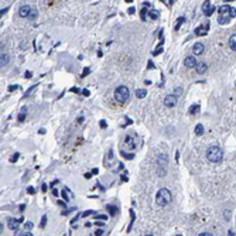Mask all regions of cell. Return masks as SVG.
<instances>
[{
    "instance_id": "6da1fadb",
    "label": "cell",
    "mask_w": 236,
    "mask_h": 236,
    "mask_svg": "<svg viewBox=\"0 0 236 236\" xmlns=\"http://www.w3.org/2000/svg\"><path fill=\"white\" fill-rule=\"evenodd\" d=\"M219 14H218V23L219 24H228L231 19L236 17V9H233L229 4H224L219 7Z\"/></svg>"
},
{
    "instance_id": "7a4b0ae2",
    "label": "cell",
    "mask_w": 236,
    "mask_h": 236,
    "mask_svg": "<svg viewBox=\"0 0 236 236\" xmlns=\"http://www.w3.org/2000/svg\"><path fill=\"white\" fill-rule=\"evenodd\" d=\"M207 159L211 161V163H219V161H222V159H224V151H222V149L218 146H212L208 149L207 151Z\"/></svg>"
},
{
    "instance_id": "3957f363",
    "label": "cell",
    "mask_w": 236,
    "mask_h": 236,
    "mask_svg": "<svg viewBox=\"0 0 236 236\" xmlns=\"http://www.w3.org/2000/svg\"><path fill=\"white\" fill-rule=\"evenodd\" d=\"M156 202L159 207H167L168 204L171 202V192L168 191L167 188H161L157 195H156Z\"/></svg>"
},
{
    "instance_id": "277c9868",
    "label": "cell",
    "mask_w": 236,
    "mask_h": 236,
    "mask_svg": "<svg viewBox=\"0 0 236 236\" xmlns=\"http://www.w3.org/2000/svg\"><path fill=\"white\" fill-rule=\"evenodd\" d=\"M130 98V92H129V88L127 86H119L118 89L115 91V99L120 103H125V102L129 101Z\"/></svg>"
},
{
    "instance_id": "5b68a950",
    "label": "cell",
    "mask_w": 236,
    "mask_h": 236,
    "mask_svg": "<svg viewBox=\"0 0 236 236\" xmlns=\"http://www.w3.org/2000/svg\"><path fill=\"white\" fill-rule=\"evenodd\" d=\"M202 12L205 16H212V13L215 12V7L212 6L211 2H204L202 4Z\"/></svg>"
},
{
    "instance_id": "8992f818",
    "label": "cell",
    "mask_w": 236,
    "mask_h": 236,
    "mask_svg": "<svg viewBox=\"0 0 236 236\" xmlns=\"http://www.w3.org/2000/svg\"><path fill=\"white\" fill-rule=\"evenodd\" d=\"M164 105L167 106V108H174L177 105V96L175 95H167L164 98Z\"/></svg>"
},
{
    "instance_id": "52a82bcc",
    "label": "cell",
    "mask_w": 236,
    "mask_h": 236,
    "mask_svg": "<svg viewBox=\"0 0 236 236\" xmlns=\"http://www.w3.org/2000/svg\"><path fill=\"white\" fill-rule=\"evenodd\" d=\"M31 10H33V9L30 7L29 4H23L20 7V10H19V14H20V17H27V19H29Z\"/></svg>"
},
{
    "instance_id": "ba28073f",
    "label": "cell",
    "mask_w": 236,
    "mask_h": 236,
    "mask_svg": "<svg viewBox=\"0 0 236 236\" xmlns=\"http://www.w3.org/2000/svg\"><path fill=\"white\" fill-rule=\"evenodd\" d=\"M197 60H195V57H187L185 60H184V65L187 67V68H194V67H197Z\"/></svg>"
},
{
    "instance_id": "9c48e42d",
    "label": "cell",
    "mask_w": 236,
    "mask_h": 236,
    "mask_svg": "<svg viewBox=\"0 0 236 236\" xmlns=\"http://www.w3.org/2000/svg\"><path fill=\"white\" fill-rule=\"evenodd\" d=\"M204 51H205V47H204L202 43H197V44L192 47L194 55H201V54H204Z\"/></svg>"
},
{
    "instance_id": "30bf717a",
    "label": "cell",
    "mask_w": 236,
    "mask_h": 236,
    "mask_svg": "<svg viewBox=\"0 0 236 236\" xmlns=\"http://www.w3.org/2000/svg\"><path fill=\"white\" fill-rule=\"evenodd\" d=\"M208 30H209V26H200V27H197L195 29V34L197 36H200V37H202V36H207V33H208Z\"/></svg>"
},
{
    "instance_id": "8fae6325",
    "label": "cell",
    "mask_w": 236,
    "mask_h": 236,
    "mask_svg": "<svg viewBox=\"0 0 236 236\" xmlns=\"http://www.w3.org/2000/svg\"><path fill=\"white\" fill-rule=\"evenodd\" d=\"M112 157H113V151L108 150V153H106V156H105V161H103L105 167H110V164H112Z\"/></svg>"
},
{
    "instance_id": "7c38bea8",
    "label": "cell",
    "mask_w": 236,
    "mask_h": 236,
    "mask_svg": "<svg viewBox=\"0 0 236 236\" xmlns=\"http://www.w3.org/2000/svg\"><path fill=\"white\" fill-rule=\"evenodd\" d=\"M195 69H197V72L200 74V75H202V74L207 72L208 67H207V64H205V62H198V64H197V67H195Z\"/></svg>"
},
{
    "instance_id": "4fadbf2b",
    "label": "cell",
    "mask_w": 236,
    "mask_h": 236,
    "mask_svg": "<svg viewBox=\"0 0 236 236\" xmlns=\"http://www.w3.org/2000/svg\"><path fill=\"white\" fill-rule=\"evenodd\" d=\"M125 144H126L129 149H136V142H135V139H133V137H126Z\"/></svg>"
},
{
    "instance_id": "5bb4252c",
    "label": "cell",
    "mask_w": 236,
    "mask_h": 236,
    "mask_svg": "<svg viewBox=\"0 0 236 236\" xmlns=\"http://www.w3.org/2000/svg\"><path fill=\"white\" fill-rule=\"evenodd\" d=\"M9 58L10 57H9L7 54H2V57H0V65H2V68L9 64Z\"/></svg>"
},
{
    "instance_id": "9a60e30c",
    "label": "cell",
    "mask_w": 236,
    "mask_h": 236,
    "mask_svg": "<svg viewBox=\"0 0 236 236\" xmlns=\"http://www.w3.org/2000/svg\"><path fill=\"white\" fill-rule=\"evenodd\" d=\"M229 47H231L233 51H236V34H233V36L229 38Z\"/></svg>"
},
{
    "instance_id": "2e32d148",
    "label": "cell",
    "mask_w": 236,
    "mask_h": 236,
    "mask_svg": "<svg viewBox=\"0 0 236 236\" xmlns=\"http://www.w3.org/2000/svg\"><path fill=\"white\" fill-rule=\"evenodd\" d=\"M146 95H147L146 89H137V91H136V96H137L139 99H143V98H146Z\"/></svg>"
},
{
    "instance_id": "e0dca14e",
    "label": "cell",
    "mask_w": 236,
    "mask_h": 236,
    "mask_svg": "<svg viewBox=\"0 0 236 236\" xmlns=\"http://www.w3.org/2000/svg\"><path fill=\"white\" fill-rule=\"evenodd\" d=\"M17 226H19V221H13V219H9V228L16 231Z\"/></svg>"
},
{
    "instance_id": "ac0fdd59",
    "label": "cell",
    "mask_w": 236,
    "mask_h": 236,
    "mask_svg": "<svg viewBox=\"0 0 236 236\" xmlns=\"http://www.w3.org/2000/svg\"><path fill=\"white\" fill-rule=\"evenodd\" d=\"M200 112V105L198 103H195V105H192L191 108H190V113L191 115H195V113H198Z\"/></svg>"
},
{
    "instance_id": "d6986e66",
    "label": "cell",
    "mask_w": 236,
    "mask_h": 236,
    "mask_svg": "<svg viewBox=\"0 0 236 236\" xmlns=\"http://www.w3.org/2000/svg\"><path fill=\"white\" fill-rule=\"evenodd\" d=\"M195 135L197 136H202L204 135V126L202 125H197L195 126Z\"/></svg>"
},
{
    "instance_id": "ffe728a7",
    "label": "cell",
    "mask_w": 236,
    "mask_h": 236,
    "mask_svg": "<svg viewBox=\"0 0 236 236\" xmlns=\"http://www.w3.org/2000/svg\"><path fill=\"white\" fill-rule=\"evenodd\" d=\"M159 14L160 13L157 12V10H151V12H149V16H150V19H153V20H157V19H159Z\"/></svg>"
},
{
    "instance_id": "44dd1931",
    "label": "cell",
    "mask_w": 236,
    "mask_h": 236,
    "mask_svg": "<svg viewBox=\"0 0 236 236\" xmlns=\"http://www.w3.org/2000/svg\"><path fill=\"white\" fill-rule=\"evenodd\" d=\"M37 14H38V12H37L36 9H33V10H31V13H30V16H29V20H34V19L37 17Z\"/></svg>"
},
{
    "instance_id": "7402d4cb",
    "label": "cell",
    "mask_w": 236,
    "mask_h": 236,
    "mask_svg": "<svg viewBox=\"0 0 236 236\" xmlns=\"http://www.w3.org/2000/svg\"><path fill=\"white\" fill-rule=\"evenodd\" d=\"M184 21H185V19H184V17H180L178 20H177V26H175V30H180V27H181V24H183Z\"/></svg>"
},
{
    "instance_id": "603a6c76",
    "label": "cell",
    "mask_w": 236,
    "mask_h": 236,
    "mask_svg": "<svg viewBox=\"0 0 236 236\" xmlns=\"http://www.w3.org/2000/svg\"><path fill=\"white\" fill-rule=\"evenodd\" d=\"M45 224H47V215H43V218H41L40 228H45Z\"/></svg>"
},
{
    "instance_id": "cb8c5ba5",
    "label": "cell",
    "mask_w": 236,
    "mask_h": 236,
    "mask_svg": "<svg viewBox=\"0 0 236 236\" xmlns=\"http://www.w3.org/2000/svg\"><path fill=\"white\" fill-rule=\"evenodd\" d=\"M33 228V224L31 222H27V224H24V229L27 231V232H30V229Z\"/></svg>"
},
{
    "instance_id": "d4e9b609",
    "label": "cell",
    "mask_w": 236,
    "mask_h": 236,
    "mask_svg": "<svg viewBox=\"0 0 236 236\" xmlns=\"http://www.w3.org/2000/svg\"><path fill=\"white\" fill-rule=\"evenodd\" d=\"M108 209H109V212L112 214V215H115V214H116V209H115L113 205H108Z\"/></svg>"
},
{
    "instance_id": "484cf974",
    "label": "cell",
    "mask_w": 236,
    "mask_h": 236,
    "mask_svg": "<svg viewBox=\"0 0 236 236\" xmlns=\"http://www.w3.org/2000/svg\"><path fill=\"white\" fill-rule=\"evenodd\" d=\"M17 159H19V153H16V154L13 156L12 159H10V161H12V163H16V161H17Z\"/></svg>"
},
{
    "instance_id": "4316f807",
    "label": "cell",
    "mask_w": 236,
    "mask_h": 236,
    "mask_svg": "<svg viewBox=\"0 0 236 236\" xmlns=\"http://www.w3.org/2000/svg\"><path fill=\"white\" fill-rule=\"evenodd\" d=\"M224 215H225V219H226V221L231 219V212H229V211H225V212H224Z\"/></svg>"
},
{
    "instance_id": "83f0119b",
    "label": "cell",
    "mask_w": 236,
    "mask_h": 236,
    "mask_svg": "<svg viewBox=\"0 0 236 236\" xmlns=\"http://www.w3.org/2000/svg\"><path fill=\"white\" fill-rule=\"evenodd\" d=\"M96 219H99V221H106V219H108V216H106V215H98V216H96Z\"/></svg>"
},
{
    "instance_id": "f1b7e54d",
    "label": "cell",
    "mask_w": 236,
    "mask_h": 236,
    "mask_svg": "<svg viewBox=\"0 0 236 236\" xmlns=\"http://www.w3.org/2000/svg\"><path fill=\"white\" fill-rule=\"evenodd\" d=\"M146 14H147V10L146 9H143L142 10V20H146Z\"/></svg>"
},
{
    "instance_id": "f546056e",
    "label": "cell",
    "mask_w": 236,
    "mask_h": 236,
    "mask_svg": "<svg viewBox=\"0 0 236 236\" xmlns=\"http://www.w3.org/2000/svg\"><path fill=\"white\" fill-rule=\"evenodd\" d=\"M99 125H101V127H102V129H105V127L108 126V123H106L105 120H101V122H99Z\"/></svg>"
},
{
    "instance_id": "4dcf8cb0",
    "label": "cell",
    "mask_w": 236,
    "mask_h": 236,
    "mask_svg": "<svg viewBox=\"0 0 236 236\" xmlns=\"http://www.w3.org/2000/svg\"><path fill=\"white\" fill-rule=\"evenodd\" d=\"M61 195H62V198H64L65 201H68V200H69V197L67 195V191H62V194H61Z\"/></svg>"
},
{
    "instance_id": "1f68e13d",
    "label": "cell",
    "mask_w": 236,
    "mask_h": 236,
    "mask_svg": "<svg viewBox=\"0 0 236 236\" xmlns=\"http://www.w3.org/2000/svg\"><path fill=\"white\" fill-rule=\"evenodd\" d=\"M92 214H95V212L94 211H86V212L82 214V216H88V215H92Z\"/></svg>"
},
{
    "instance_id": "d6a6232c",
    "label": "cell",
    "mask_w": 236,
    "mask_h": 236,
    "mask_svg": "<svg viewBox=\"0 0 236 236\" xmlns=\"http://www.w3.org/2000/svg\"><path fill=\"white\" fill-rule=\"evenodd\" d=\"M163 3H166L167 6H171V4L174 3V2H173V0H163Z\"/></svg>"
},
{
    "instance_id": "836d02e7",
    "label": "cell",
    "mask_w": 236,
    "mask_h": 236,
    "mask_svg": "<svg viewBox=\"0 0 236 236\" xmlns=\"http://www.w3.org/2000/svg\"><path fill=\"white\" fill-rule=\"evenodd\" d=\"M27 192H29V194H34V192H36V191H34V188H33V187H29V190H27Z\"/></svg>"
},
{
    "instance_id": "e575fe53",
    "label": "cell",
    "mask_w": 236,
    "mask_h": 236,
    "mask_svg": "<svg viewBox=\"0 0 236 236\" xmlns=\"http://www.w3.org/2000/svg\"><path fill=\"white\" fill-rule=\"evenodd\" d=\"M19 120H20V122H23V120H24V113H20V115H19Z\"/></svg>"
},
{
    "instance_id": "d590c367",
    "label": "cell",
    "mask_w": 236,
    "mask_h": 236,
    "mask_svg": "<svg viewBox=\"0 0 236 236\" xmlns=\"http://www.w3.org/2000/svg\"><path fill=\"white\" fill-rule=\"evenodd\" d=\"M58 205L61 208H65V202H64V201H58Z\"/></svg>"
},
{
    "instance_id": "8d00e7d4",
    "label": "cell",
    "mask_w": 236,
    "mask_h": 236,
    "mask_svg": "<svg viewBox=\"0 0 236 236\" xmlns=\"http://www.w3.org/2000/svg\"><path fill=\"white\" fill-rule=\"evenodd\" d=\"M200 236H212V233H209V232H202V233H200Z\"/></svg>"
},
{
    "instance_id": "74e56055",
    "label": "cell",
    "mask_w": 236,
    "mask_h": 236,
    "mask_svg": "<svg viewBox=\"0 0 236 236\" xmlns=\"http://www.w3.org/2000/svg\"><path fill=\"white\" fill-rule=\"evenodd\" d=\"M82 94L85 95V96H89V91H88V89H84V91H82Z\"/></svg>"
},
{
    "instance_id": "f35d334b",
    "label": "cell",
    "mask_w": 236,
    "mask_h": 236,
    "mask_svg": "<svg viewBox=\"0 0 236 236\" xmlns=\"http://www.w3.org/2000/svg\"><path fill=\"white\" fill-rule=\"evenodd\" d=\"M88 74H89V68H85V72L82 74V77H86Z\"/></svg>"
},
{
    "instance_id": "ab89813d",
    "label": "cell",
    "mask_w": 236,
    "mask_h": 236,
    "mask_svg": "<svg viewBox=\"0 0 236 236\" xmlns=\"http://www.w3.org/2000/svg\"><path fill=\"white\" fill-rule=\"evenodd\" d=\"M102 233H103L102 229H98V231H96V236H102Z\"/></svg>"
},
{
    "instance_id": "60d3db41",
    "label": "cell",
    "mask_w": 236,
    "mask_h": 236,
    "mask_svg": "<svg viewBox=\"0 0 236 236\" xmlns=\"http://www.w3.org/2000/svg\"><path fill=\"white\" fill-rule=\"evenodd\" d=\"M14 89H17V86H16V85H14V86H13V85H12V86H9V91H14Z\"/></svg>"
},
{
    "instance_id": "b9f144b4",
    "label": "cell",
    "mask_w": 236,
    "mask_h": 236,
    "mask_svg": "<svg viewBox=\"0 0 236 236\" xmlns=\"http://www.w3.org/2000/svg\"><path fill=\"white\" fill-rule=\"evenodd\" d=\"M24 77H26V78H31V72H26Z\"/></svg>"
},
{
    "instance_id": "7bdbcfd3",
    "label": "cell",
    "mask_w": 236,
    "mask_h": 236,
    "mask_svg": "<svg viewBox=\"0 0 236 236\" xmlns=\"http://www.w3.org/2000/svg\"><path fill=\"white\" fill-rule=\"evenodd\" d=\"M23 236H33V235H31L30 232H24V233H23Z\"/></svg>"
},
{
    "instance_id": "ee69618b",
    "label": "cell",
    "mask_w": 236,
    "mask_h": 236,
    "mask_svg": "<svg viewBox=\"0 0 236 236\" xmlns=\"http://www.w3.org/2000/svg\"><path fill=\"white\" fill-rule=\"evenodd\" d=\"M129 13H130V14H132V13H135V7H130V9H129Z\"/></svg>"
},
{
    "instance_id": "f6af8a7d",
    "label": "cell",
    "mask_w": 236,
    "mask_h": 236,
    "mask_svg": "<svg viewBox=\"0 0 236 236\" xmlns=\"http://www.w3.org/2000/svg\"><path fill=\"white\" fill-rule=\"evenodd\" d=\"M228 236H235V233L232 232V231H229V233H228Z\"/></svg>"
},
{
    "instance_id": "bcb514c9",
    "label": "cell",
    "mask_w": 236,
    "mask_h": 236,
    "mask_svg": "<svg viewBox=\"0 0 236 236\" xmlns=\"http://www.w3.org/2000/svg\"><path fill=\"white\" fill-rule=\"evenodd\" d=\"M146 236H153V235H146Z\"/></svg>"
}]
</instances>
